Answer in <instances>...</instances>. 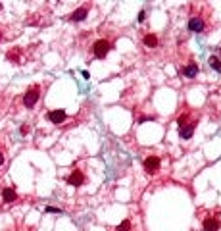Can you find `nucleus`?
Wrapping results in <instances>:
<instances>
[{
  "mask_svg": "<svg viewBox=\"0 0 221 231\" xmlns=\"http://www.w3.org/2000/svg\"><path fill=\"white\" fill-rule=\"evenodd\" d=\"M196 125H198V116L196 114H185V112H181L177 116V129H179V137L181 139H185L188 141L194 135V129H196Z\"/></svg>",
  "mask_w": 221,
  "mask_h": 231,
  "instance_id": "f257e3e1",
  "label": "nucleus"
},
{
  "mask_svg": "<svg viewBox=\"0 0 221 231\" xmlns=\"http://www.w3.org/2000/svg\"><path fill=\"white\" fill-rule=\"evenodd\" d=\"M200 225H202V231H221V210H208L200 220Z\"/></svg>",
  "mask_w": 221,
  "mask_h": 231,
  "instance_id": "f03ea898",
  "label": "nucleus"
},
{
  "mask_svg": "<svg viewBox=\"0 0 221 231\" xmlns=\"http://www.w3.org/2000/svg\"><path fill=\"white\" fill-rule=\"evenodd\" d=\"M39 100H40V85H31L27 89V93L23 94V106L25 108H35Z\"/></svg>",
  "mask_w": 221,
  "mask_h": 231,
  "instance_id": "7ed1b4c3",
  "label": "nucleus"
},
{
  "mask_svg": "<svg viewBox=\"0 0 221 231\" xmlns=\"http://www.w3.org/2000/svg\"><path fill=\"white\" fill-rule=\"evenodd\" d=\"M206 27H208V21H206V18H204V15L192 14L191 18H188V29H191L192 33H204Z\"/></svg>",
  "mask_w": 221,
  "mask_h": 231,
  "instance_id": "20e7f679",
  "label": "nucleus"
},
{
  "mask_svg": "<svg viewBox=\"0 0 221 231\" xmlns=\"http://www.w3.org/2000/svg\"><path fill=\"white\" fill-rule=\"evenodd\" d=\"M110 50H112V43L106 41V39H98L96 43L92 44V54H94V58H98V60L106 58Z\"/></svg>",
  "mask_w": 221,
  "mask_h": 231,
  "instance_id": "39448f33",
  "label": "nucleus"
},
{
  "mask_svg": "<svg viewBox=\"0 0 221 231\" xmlns=\"http://www.w3.org/2000/svg\"><path fill=\"white\" fill-rule=\"evenodd\" d=\"M143 166H144V171H146V173H150V175H156V173L160 171L162 160L158 158V156H146L144 162H143Z\"/></svg>",
  "mask_w": 221,
  "mask_h": 231,
  "instance_id": "423d86ee",
  "label": "nucleus"
},
{
  "mask_svg": "<svg viewBox=\"0 0 221 231\" xmlns=\"http://www.w3.org/2000/svg\"><path fill=\"white\" fill-rule=\"evenodd\" d=\"M85 179L87 177H85V173H83L81 170H73L69 175L66 177V181L69 183V185H73V187H81L83 183H85Z\"/></svg>",
  "mask_w": 221,
  "mask_h": 231,
  "instance_id": "0eeeda50",
  "label": "nucleus"
},
{
  "mask_svg": "<svg viewBox=\"0 0 221 231\" xmlns=\"http://www.w3.org/2000/svg\"><path fill=\"white\" fill-rule=\"evenodd\" d=\"M46 118H48L52 123H62V122H66L67 114H66V110H50V112L46 114Z\"/></svg>",
  "mask_w": 221,
  "mask_h": 231,
  "instance_id": "6e6552de",
  "label": "nucleus"
},
{
  "mask_svg": "<svg viewBox=\"0 0 221 231\" xmlns=\"http://www.w3.org/2000/svg\"><path fill=\"white\" fill-rule=\"evenodd\" d=\"M88 8H91L88 4H83V6H79L75 12L69 15V19H71V21H83V19L87 18V14H88Z\"/></svg>",
  "mask_w": 221,
  "mask_h": 231,
  "instance_id": "1a4fd4ad",
  "label": "nucleus"
},
{
  "mask_svg": "<svg viewBox=\"0 0 221 231\" xmlns=\"http://www.w3.org/2000/svg\"><path fill=\"white\" fill-rule=\"evenodd\" d=\"M183 75L188 77V79H194V77L198 75V66L194 64V62H192V64H188V66H185V67H183Z\"/></svg>",
  "mask_w": 221,
  "mask_h": 231,
  "instance_id": "9d476101",
  "label": "nucleus"
},
{
  "mask_svg": "<svg viewBox=\"0 0 221 231\" xmlns=\"http://www.w3.org/2000/svg\"><path fill=\"white\" fill-rule=\"evenodd\" d=\"M15 198H18V193H15V189L6 187V189L2 191V200H4V202H14Z\"/></svg>",
  "mask_w": 221,
  "mask_h": 231,
  "instance_id": "9b49d317",
  "label": "nucleus"
},
{
  "mask_svg": "<svg viewBox=\"0 0 221 231\" xmlns=\"http://www.w3.org/2000/svg\"><path fill=\"white\" fill-rule=\"evenodd\" d=\"M143 43H144L146 48H156V46H158V37L154 33H148V35H144Z\"/></svg>",
  "mask_w": 221,
  "mask_h": 231,
  "instance_id": "f8f14e48",
  "label": "nucleus"
},
{
  "mask_svg": "<svg viewBox=\"0 0 221 231\" xmlns=\"http://www.w3.org/2000/svg\"><path fill=\"white\" fill-rule=\"evenodd\" d=\"M208 64H210V66H212V67H213V70H215V71H221V60H219V58H217V56H210V60H208Z\"/></svg>",
  "mask_w": 221,
  "mask_h": 231,
  "instance_id": "ddd939ff",
  "label": "nucleus"
},
{
  "mask_svg": "<svg viewBox=\"0 0 221 231\" xmlns=\"http://www.w3.org/2000/svg\"><path fill=\"white\" fill-rule=\"evenodd\" d=\"M6 162H8V154H6V150L0 148V170L6 168Z\"/></svg>",
  "mask_w": 221,
  "mask_h": 231,
  "instance_id": "4468645a",
  "label": "nucleus"
},
{
  "mask_svg": "<svg viewBox=\"0 0 221 231\" xmlns=\"http://www.w3.org/2000/svg\"><path fill=\"white\" fill-rule=\"evenodd\" d=\"M46 212H56V214H58V212H62V210L56 208V206H46Z\"/></svg>",
  "mask_w": 221,
  "mask_h": 231,
  "instance_id": "2eb2a0df",
  "label": "nucleus"
},
{
  "mask_svg": "<svg viewBox=\"0 0 221 231\" xmlns=\"http://www.w3.org/2000/svg\"><path fill=\"white\" fill-rule=\"evenodd\" d=\"M29 133V125H21V135H27Z\"/></svg>",
  "mask_w": 221,
  "mask_h": 231,
  "instance_id": "dca6fc26",
  "label": "nucleus"
},
{
  "mask_svg": "<svg viewBox=\"0 0 221 231\" xmlns=\"http://www.w3.org/2000/svg\"><path fill=\"white\" fill-rule=\"evenodd\" d=\"M144 18H146V12H144V10H143V12L139 14V21H144Z\"/></svg>",
  "mask_w": 221,
  "mask_h": 231,
  "instance_id": "f3484780",
  "label": "nucleus"
},
{
  "mask_svg": "<svg viewBox=\"0 0 221 231\" xmlns=\"http://www.w3.org/2000/svg\"><path fill=\"white\" fill-rule=\"evenodd\" d=\"M4 39V35H2V31H0V41H2Z\"/></svg>",
  "mask_w": 221,
  "mask_h": 231,
  "instance_id": "a211bd4d",
  "label": "nucleus"
}]
</instances>
